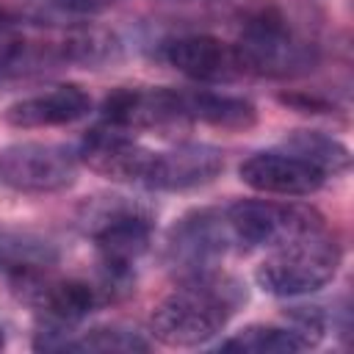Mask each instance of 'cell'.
I'll return each instance as SVG.
<instances>
[{"instance_id":"obj_14","label":"cell","mask_w":354,"mask_h":354,"mask_svg":"<svg viewBox=\"0 0 354 354\" xmlns=\"http://www.w3.org/2000/svg\"><path fill=\"white\" fill-rule=\"evenodd\" d=\"M61 252L55 241L41 232L0 224V271L6 277L30 274V271H50L58 263Z\"/></svg>"},{"instance_id":"obj_17","label":"cell","mask_w":354,"mask_h":354,"mask_svg":"<svg viewBox=\"0 0 354 354\" xmlns=\"http://www.w3.org/2000/svg\"><path fill=\"white\" fill-rule=\"evenodd\" d=\"M58 55L64 64L86 66V69H100L105 64H113L122 55L119 39L100 25H77L64 39L58 41Z\"/></svg>"},{"instance_id":"obj_18","label":"cell","mask_w":354,"mask_h":354,"mask_svg":"<svg viewBox=\"0 0 354 354\" xmlns=\"http://www.w3.org/2000/svg\"><path fill=\"white\" fill-rule=\"evenodd\" d=\"M301 348H307V343L293 326H274V324H252L241 329L235 337L221 343V351H252V354H293Z\"/></svg>"},{"instance_id":"obj_8","label":"cell","mask_w":354,"mask_h":354,"mask_svg":"<svg viewBox=\"0 0 354 354\" xmlns=\"http://www.w3.org/2000/svg\"><path fill=\"white\" fill-rule=\"evenodd\" d=\"M102 124L119 130H180L188 127V108L185 91L155 86V88H116L102 100Z\"/></svg>"},{"instance_id":"obj_20","label":"cell","mask_w":354,"mask_h":354,"mask_svg":"<svg viewBox=\"0 0 354 354\" xmlns=\"http://www.w3.org/2000/svg\"><path fill=\"white\" fill-rule=\"evenodd\" d=\"M47 6H53L61 14H72V17H91L100 14L102 8L113 6V0H44Z\"/></svg>"},{"instance_id":"obj_1","label":"cell","mask_w":354,"mask_h":354,"mask_svg":"<svg viewBox=\"0 0 354 354\" xmlns=\"http://www.w3.org/2000/svg\"><path fill=\"white\" fill-rule=\"evenodd\" d=\"M243 304L246 288L235 277L210 268L183 277L180 285L152 307L149 329L155 340L171 348L205 346Z\"/></svg>"},{"instance_id":"obj_12","label":"cell","mask_w":354,"mask_h":354,"mask_svg":"<svg viewBox=\"0 0 354 354\" xmlns=\"http://www.w3.org/2000/svg\"><path fill=\"white\" fill-rule=\"evenodd\" d=\"M163 58L177 72L199 83H227L243 75L232 44L207 33H191V36H177L166 41Z\"/></svg>"},{"instance_id":"obj_16","label":"cell","mask_w":354,"mask_h":354,"mask_svg":"<svg viewBox=\"0 0 354 354\" xmlns=\"http://www.w3.org/2000/svg\"><path fill=\"white\" fill-rule=\"evenodd\" d=\"M282 152L318 169L324 177H337L351 169V152L343 141L324 130H290L282 138Z\"/></svg>"},{"instance_id":"obj_11","label":"cell","mask_w":354,"mask_h":354,"mask_svg":"<svg viewBox=\"0 0 354 354\" xmlns=\"http://www.w3.org/2000/svg\"><path fill=\"white\" fill-rule=\"evenodd\" d=\"M241 180L271 196H313L324 185V174L288 152H254L238 166Z\"/></svg>"},{"instance_id":"obj_15","label":"cell","mask_w":354,"mask_h":354,"mask_svg":"<svg viewBox=\"0 0 354 354\" xmlns=\"http://www.w3.org/2000/svg\"><path fill=\"white\" fill-rule=\"evenodd\" d=\"M185 108L191 124H207L216 130H249L257 124V108L254 102L232 94H216V91H185Z\"/></svg>"},{"instance_id":"obj_21","label":"cell","mask_w":354,"mask_h":354,"mask_svg":"<svg viewBox=\"0 0 354 354\" xmlns=\"http://www.w3.org/2000/svg\"><path fill=\"white\" fill-rule=\"evenodd\" d=\"M11 30H14V28L8 25V19H6V17H3V11H0V44H3V39H6Z\"/></svg>"},{"instance_id":"obj_3","label":"cell","mask_w":354,"mask_h":354,"mask_svg":"<svg viewBox=\"0 0 354 354\" xmlns=\"http://www.w3.org/2000/svg\"><path fill=\"white\" fill-rule=\"evenodd\" d=\"M241 72L260 77H296L315 66V44L301 39L274 6L257 8L243 17L232 44Z\"/></svg>"},{"instance_id":"obj_10","label":"cell","mask_w":354,"mask_h":354,"mask_svg":"<svg viewBox=\"0 0 354 354\" xmlns=\"http://www.w3.org/2000/svg\"><path fill=\"white\" fill-rule=\"evenodd\" d=\"M224 171V152L213 144L185 141L163 152H152L144 185L155 191H194L210 185Z\"/></svg>"},{"instance_id":"obj_9","label":"cell","mask_w":354,"mask_h":354,"mask_svg":"<svg viewBox=\"0 0 354 354\" xmlns=\"http://www.w3.org/2000/svg\"><path fill=\"white\" fill-rule=\"evenodd\" d=\"M152 152L155 149H147L144 144H138L127 130L100 124L86 133L77 149V160L113 183L144 185L152 163Z\"/></svg>"},{"instance_id":"obj_5","label":"cell","mask_w":354,"mask_h":354,"mask_svg":"<svg viewBox=\"0 0 354 354\" xmlns=\"http://www.w3.org/2000/svg\"><path fill=\"white\" fill-rule=\"evenodd\" d=\"M232 249H277L296 238L324 230V218L315 207L301 202H271V199H238L224 207Z\"/></svg>"},{"instance_id":"obj_6","label":"cell","mask_w":354,"mask_h":354,"mask_svg":"<svg viewBox=\"0 0 354 354\" xmlns=\"http://www.w3.org/2000/svg\"><path fill=\"white\" fill-rule=\"evenodd\" d=\"M77 163L72 147L17 141L0 149V183L19 194H55L75 183Z\"/></svg>"},{"instance_id":"obj_22","label":"cell","mask_w":354,"mask_h":354,"mask_svg":"<svg viewBox=\"0 0 354 354\" xmlns=\"http://www.w3.org/2000/svg\"><path fill=\"white\" fill-rule=\"evenodd\" d=\"M6 346V335H3V329H0V348Z\"/></svg>"},{"instance_id":"obj_7","label":"cell","mask_w":354,"mask_h":354,"mask_svg":"<svg viewBox=\"0 0 354 354\" xmlns=\"http://www.w3.org/2000/svg\"><path fill=\"white\" fill-rule=\"evenodd\" d=\"M232 249L224 210L199 207L180 216L166 235V260L180 279L218 268V260Z\"/></svg>"},{"instance_id":"obj_4","label":"cell","mask_w":354,"mask_h":354,"mask_svg":"<svg viewBox=\"0 0 354 354\" xmlns=\"http://www.w3.org/2000/svg\"><path fill=\"white\" fill-rule=\"evenodd\" d=\"M340 260V243L324 230H318L271 249V254H266L257 266L254 282L271 296H307L326 288L337 277Z\"/></svg>"},{"instance_id":"obj_13","label":"cell","mask_w":354,"mask_h":354,"mask_svg":"<svg viewBox=\"0 0 354 354\" xmlns=\"http://www.w3.org/2000/svg\"><path fill=\"white\" fill-rule=\"evenodd\" d=\"M91 111V97L83 86L77 83H61L53 86L50 91L25 97L11 102L3 111L6 124L19 127V130H33V127H61L83 119Z\"/></svg>"},{"instance_id":"obj_2","label":"cell","mask_w":354,"mask_h":354,"mask_svg":"<svg viewBox=\"0 0 354 354\" xmlns=\"http://www.w3.org/2000/svg\"><path fill=\"white\" fill-rule=\"evenodd\" d=\"M83 224L91 232L102 274L97 290L127 293L138 260L149 252L155 213L127 196H102L83 207Z\"/></svg>"},{"instance_id":"obj_19","label":"cell","mask_w":354,"mask_h":354,"mask_svg":"<svg viewBox=\"0 0 354 354\" xmlns=\"http://www.w3.org/2000/svg\"><path fill=\"white\" fill-rule=\"evenodd\" d=\"M149 340L124 324H105V326H91L86 332H75L66 343L64 351H97V354H133V351H147Z\"/></svg>"}]
</instances>
